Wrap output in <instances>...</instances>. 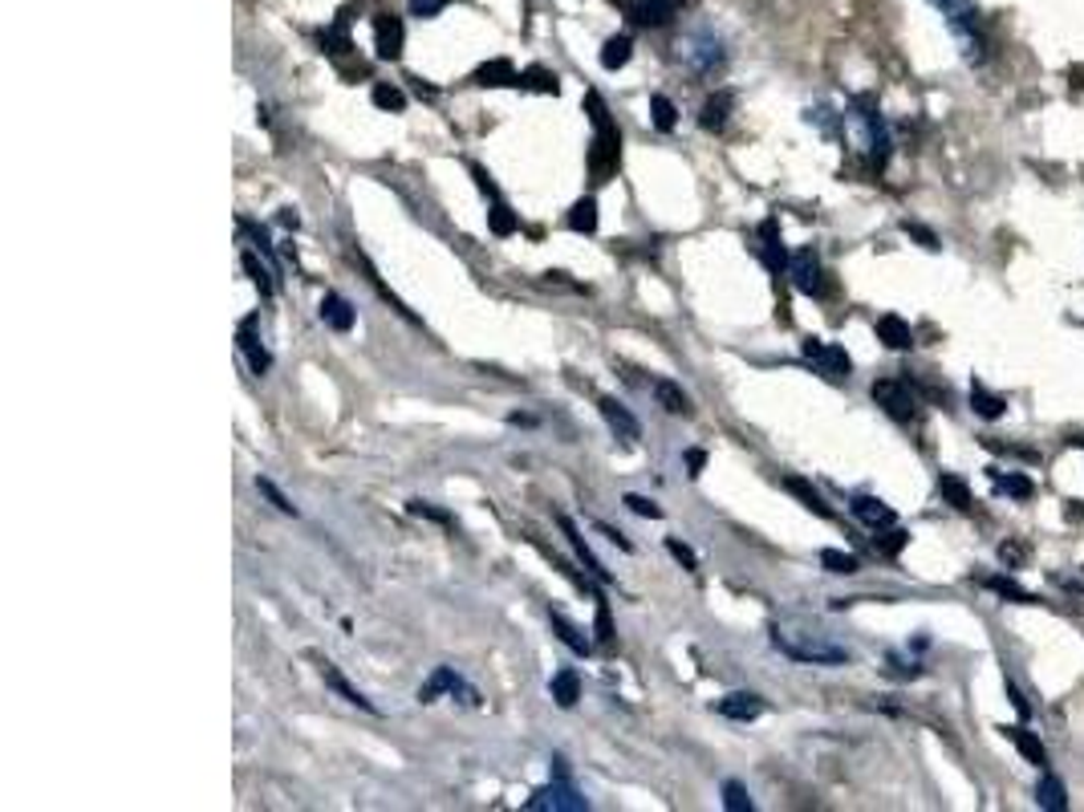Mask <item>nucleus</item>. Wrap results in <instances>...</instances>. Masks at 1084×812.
I'll return each instance as SVG.
<instances>
[{"label":"nucleus","mask_w":1084,"mask_h":812,"mask_svg":"<svg viewBox=\"0 0 1084 812\" xmlns=\"http://www.w3.org/2000/svg\"><path fill=\"white\" fill-rule=\"evenodd\" d=\"M674 58L683 61L691 73L707 78V73H715L719 66H723V61H728V54H723V42H719V33L695 30V33H686V37H679V45H674Z\"/></svg>","instance_id":"20e7f679"},{"label":"nucleus","mask_w":1084,"mask_h":812,"mask_svg":"<svg viewBox=\"0 0 1084 812\" xmlns=\"http://www.w3.org/2000/svg\"><path fill=\"white\" fill-rule=\"evenodd\" d=\"M873 402H877L889 419H898V423H910L914 407H918L914 395H910V386L898 383V378H882V383H873Z\"/></svg>","instance_id":"0eeeda50"},{"label":"nucleus","mask_w":1084,"mask_h":812,"mask_svg":"<svg viewBox=\"0 0 1084 812\" xmlns=\"http://www.w3.org/2000/svg\"><path fill=\"white\" fill-rule=\"evenodd\" d=\"M406 4H411L414 16H439L443 9L451 4V0H406Z\"/></svg>","instance_id":"3c124183"},{"label":"nucleus","mask_w":1084,"mask_h":812,"mask_svg":"<svg viewBox=\"0 0 1084 812\" xmlns=\"http://www.w3.org/2000/svg\"><path fill=\"white\" fill-rule=\"evenodd\" d=\"M1008 731V740L1020 748V755H1024L1027 764H1036V768H1048V748L1040 743V735L1036 731H1027V727H1003Z\"/></svg>","instance_id":"412c9836"},{"label":"nucleus","mask_w":1084,"mask_h":812,"mask_svg":"<svg viewBox=\"0 0 1084 812\" xmlns=\"http://www.w3.org/2000/svg\"><path fill=\"white\" fill-rule=\"evenodd\" d=\"M821 565H825L828 573H857L861 565H857V556L853 553H841V549H821Z\"/></svg>","instance_id":"58836bf2"},{"label":"nucleus","mask_w":1084,"mask_h":812,"mask_svg":"<svg viewBox=\"0 0 1084 812\" xmlns=\"http://www.w3.org/2000/svg\"><path fill=\"white\" fill-rule=\"evenodd\" d=\"M877 338H882L889 350H910V345H914V329L906 326L898 314H885L882 321H877Z\"/></svg>","instance_id":"393cba45"},{"label":"nucleus","mask_w":1084,"mask_h":812,"mask_svg":"<svg viewBox=\"0 0 1084 812\" xmlns=\"http://www.w3.org/2000/svg\"><path fill=\"white\" fill-rule=\"evenodd\" d=\"M731 106H735V94H731V90H719V94H711V98L703 102V110H699V127L703 130H723V127H728Z\"/></svg>","instance_id":"6ab92c4d"},{"label":"nucleus","mask_w":1084,"mask_h":812,"mask_svg":"<svg viewBox=\"0 0 1084 812\" xmlns=\"http://www.w3.org/2000/svg\"><path fill=\"white\" fill-rule=\"evenodd\" d=\"M236 345H240V354L248 357V370H252V374H269L272 357H269V350H264V345H260V338H257V317H248V321H240V333H236Z\"/></svg>","instance_id":"4468645a"},{"label":"nucleus","mask_w":1084,"mask_h":812,"mask_svg":"<svg viewBox=\"0 0 1084 812\" xmlns=\"http://www.w3.org/2000/svg\"><path fill=\"white\" fill-rule=\"evenodd\" d=\"M715 711L723 715V719H735V723H752L764 715V698L752 695V691H735V695H723L719 698V707Z\"/></svg>","instance_id":"2eb2a0df"},{"label":"nucleus","mask_w":1084,"mask_h":812,"mask_svg":"<svg viewBox=\"0 0 1084 812\" xmlns=\"http://www.w3.org/2000/svg\"><path fill=\"white\" fill-rule=\"evenodd\" d=\"M999 556H1003V565H1020V561H1024V549H1020V544H1003Z\"/></svg>","instance_id":"6e6d98bb"},{"label":"nucleus","mask_w":1084,"mask_h":812,"mask_svg":"<svg viewBox=\"0 0 1084 812\" xmlns=\"http://www.w3.org/2000/svg\"><path fill=\"white\" fill-rule=\"evenodd\" d=\"M626 508L634 516H646V520H662V508H658L655 499L638 496V492H629V496H626Z\"/></svg>","instance_id":"49530a36"},{"label":"nucleus","mask_w":1084,"mask_h":812,"mask_svg":"<svg viewBox=\"0 0 1084 812\" xmlns=\"http://www.w3.org/2000/svg\"><path fill=\"white\" fill-rule=\"evenodd\" d=\"M970 411L979 414V419H999V414H1003V399L975 383L970 386Z\"/></svg>","instance_id":"72a5a7b5"},{"label":"nucleus","mask_w":1084,"mask_h":812,"mask_svg":"<svg viewBox=\"0 0 1084 812\" xmlns=\"http://www.w3.org/2000/svg\"><path fill=\"white\" fill-rule=\"evenodd\" d=\"M703 468H707V451H699V447H695V451H686V475H691V480H699Z\"/></svg>","instance_id":"5fc2aeb1"},{"label":"nucleus","mask_w":1084,"mask_h":812,"mask_svg":"<svg viewBox=\"0 0 1084 812\" xmlns=\"http://www.w3.org/2000/svg\"><path fill=\"white\" fill-rule=\"evenodd\" d=\"M586 110L593 118V151H589V167L598 179H610V172L617 167V155H622V130L614 127V118L605 110L598 90L586 94Z\"/></svg>","instance_id":"f257e3e1"},{"label":"nucleus","mask_w":1084,"mask_h":812,"mask_svg":"<svg viewBox=\"0 0 1084 812\" xmlns=\"http://www.w3.org/2000/svg\"><path fill=\"white\" fill-rule=\"evenodd\" d=\"M788 276H792V285L804 293V297H825V269H821V257H816L813 248H804L792 257L788 264Z\"/></svg>","instance_id":"6e6552de"},{"label":"nucleus","mask_w":1084,"mask_h":812,"mask_svg":"<svg viewBox=\"0 0 1084 812\" xmlns=\"http://www.w3.org/2000/svg\"><path fill=\"white\" fill-rule=\"evenodd\" d=\"M402 42H406V30L394 13H378L374 16V54L382 61H399L402 58Z\"/></svg>","instance_id":"9d476101"},{"label":"nucleus","mask_w":1084,"mask_h":812,"mask_svg":"<svg viewBox=\"0 0 1084 812\" xmlns=\"http://www.w3.org/2000/svg\"><path fill=\"white\" fill-rule=\"evenodd\" d=\"M800 350H804V357H809V362H813V366L825 374V378H849V370H853V362H849V354H845L841 345L816 342V338H809V342L800 345Z\"/></svg>","instance_id":"1a4fd4ad"},{"label":"nucleus","mask_w":1084,"mask_h":812,"mask_svg":"<svg viewBox=\"0 0 1084 812\" xmlns=\"http://www.w3.org/2000/svg\"><path fill=\"white\" fill-rule=\"evenodd\" d=\"M1036 800H1040V809H1048V812H1064V809H1069V792H1064V784L1056 780L1052 772H1048V776L1040 780V788H1036Z\"/></svg>","instance_id":"c756f323"},{"label":"nucleus","mask_w":1084,"mask_h":812,"mask_svg":"<svg viewBox=\"0 0 1084 812\" xmlns=\"http://www.w3.org/2000/svg\"><path fill=\"white\" fill-rule=\"evenodd\" d=\"M281 224H285V228H297V224H301V215L293 212V208H285V212H281Z\"/></svg>","instance_id":"13d9d810"},{"label":"nucleus","mask_w":1084,"mask_h":812,"mask_svg":"<svg viewBox=\"0 0 1084 812\" xmlns=\"http://www.w3.org/2000/svg\"><path fill=\"white\" fill-rule=\"evenodd\" d=\"M902 228H906V236H914V240L922 244V248H930V252L939 248V236H934V232H930V228H922V224H910V220H906Z\"/></svg>","instance_id":"8fccbe9b"},{"label":"nucleus","mask_w":1084,"mask_h":812,"mask_svg":"<svg viewBox=\"0 0 1084 812\" xmlns=\"http://www.w3.org/2000/svg\"><path fill=\"white\" fill-rule=\"evenodd\" d=\"M679 9H683V0H638L629 16H634V25H643V30H658V25H667Z\"/></svg>","instance_id":"dca6fc26"},{"label":"nucleus","mask_w":1084,"mask_h":812,"mask_svg":"<svg viewBox=\"0 0 1084 812\" xmlns=\"http://www.w3.org/2000/svg\"><path fill=\"white\" fill-rule=\"evenodd\" d=\"M370 98H374V106H378V110H394V115H399V110H406V94H402L399 86H386V82H378V86L370 90Z\"/></svg>","instance_id":"e433bc0d"},{"label":"nucleus","mask_w":1084,"mask_h":812,"mask_svg":"<svg viewBox=\"0 0 1084 812\" xmlns=\"http://www.w3.org/2000/svg\"><path fill=\"white\" fill-rule=\"evenodd\" d=\"M561 532H565V537H569L573 553H577V561H581V565H586V573H589V577H598V581H610V573L601 569V561H598V556H593V549H589V541H586V537H581V532H577V525H573L569 516H561Z\"/></svg>","instance_id":"a211bd4d"},{"label":"nucleus","mask_w":1084,"mask_h":812,"mask_svg":"<svg viewBox=\"0 0 1084 812\" xmlns=\"http://www.w3.org/2000/svg\"><path fill=\"white\" fill-rule=\"evenodd\" d=\"M471 82H475V86H512V90H520L525 73H516L512 61L496 58V61H484L480 70L471 73Z\"/></svg>","instance_id":"f3484780"},{"label":"nucleus","mask_w":1084,"mask_h":812,"mask_svg":"<svg viewBox=\"0 0 1084 812\" xmlns=\"http://www.w3.org/2000/svg\"><path fill=\"white\" fill-rule=\"evenodd\" d=\"M987 589H995L999 598H1008V601H1036L1032 593H1027L1024 585H1015V581H1008V577H987Z\"/></svg>","instance_id":"c03bdc74"},{"label":"nucleus","mask_w":1084,"mask_h":812,"mask_svg":"<svg viewBox=\"0 0 1084 812\" xmlns=\"http://www.w3.org/2000/svg\"><path fill=\"white\" fill-rule=\"evenodd\" d=\"M1008 698H1012V707H1015V711H1020V715H1024V719H1027V715H1032V707H1027V698L1020 695L1015 686H1008Z\"/></svg>","instance_id":"4d7b16f0"},{"label":"nucleus","mask_w":1084,"mask_h":812,"mask_svg":"<svg viewBox=\"0 0 1084 812\" xmlns=\"http://www.w3.org/2000/svg\"><path fill=\"white\" fill-rule=\"evenodd\" d=\"M759 260H764V269L768 272H785L792 260H788V248H785V240H780V224L776 220H764L759 224Z\"/></svg>","instance_id":"9b49d317"},{"label":"nucleus","mask_w":1084,"mask_h":812,"mask_svg":"<svg viewBox=\"0 0 1084 812\" xmlns=\"http://www.w3.org/2000/svg\"><path fill=\"white\" fill-rule=\"evenodd\" d=\"M406 508H411L414 516H427V520H435V525H451V516L439 513V508H431V504H423V499H411Z\"/></svg>","instance_id":"864d4df0"},{"label":"nucleus","mask_w":1084,"mask_h":812,"mask_svg":"<svg viewBox=\"0 0 1084 812\" xmlns=\"http://www.w3.org/2000/svg\"><path fill=\"white\" fill-rule=\"evenodd\" d=\"M771 642L792 662H813V667H841V662H849V650L837 646V642H825L821 634H792L785 626H771Z\"/></svg>","instance_id":"f03ea898"},{"label":"nucleus","mask_w":1084,"mask_h":812,"mask_svg":"<svg viewBox=\"0 0 1084 812\" xmlns=\"http://www.w3.org/2000/svg\"><path fill=\"white\" fill-rule=\"evenodd\" d=\"M598 411H601V419L610 423V431H614L617 439H626V443L643 439V423H638V419H634V414H629L617 399H601Z\"/></svg>","instance_id":"f8f14e48"},{"label":"nucleus","mask_w":1084,"mask_h":812,"mask_svg":"<svg viewBox=\"0 0 1084 812\" xmlns=\"http://www.w3.org/2000/svg\"><path fill=\"white\" fill-rule=\"evenodd\" d=\"M549 626L557 629V638L565 642V646H569L573 655H589V650H593V646H589V638H586V634H581V629L573 626V622H569V617H565V613L549 610Z\"/></svg>","instance_id":"a878e982"},{"label":"nucleus","mask_w":1084,"mask_h":812,"mask_svg":"<svg viewBox=\"0 0 1084 812\" xmlns=\"http://www.w3.org/2000/svg\"><path fill=\"white\" fill-rule=\"evenodd\" d=\"M939 492H942V499H946V504H955L958 513H970V508H975V496H970V487L963 484L958 475H942Z\"/></svg>","instance_id":"2f4dec72"},{"label":"nucleus","mask_w":1084,"mask_h":812,"mask_svg":"<svg viewBox=\"0 0 1084 812\" xmlns=\"http://www.w3.org/2000/svg\"><path fill=\"white\" fill-rule=\"evenodd\" d=\"M321 321H326L333 333H350V329H354V305L345 297H338V293H326V301H321Z\"/></svg>","instance_id":"aec40b11"},{"label":"nucleus","mask_w":1084,"mask_h":812,"mask_svg":"<svg viewBox=\"0 0 1084 812\" xmlns=\"http://www.w3.org/2000/svg\"><path fill=\"white\" fill-rule=\"evenodd\" d=\"M443 691H447V695H468L471 703H480V698H475V691H471V686H463V679H459L451 667H439L435 674H431L427 686H419V703H435Z\"/></svg>","instance_id":"ddd939ff"},{"label":"nucleus","mask_w":1084,"mask_h":812,"mask_svg":"<svg viewBox=\"0 0 1084 812\" xmlns=\"http://www.w3.org/2000/svg\"><path fill=\"white\" fill-rule=\"evenodd\" d=\"M240 264H244V272H248V276H252V285H257L260 293H264V297H272V289H276V285H272V272L264 269V264H260V260L252 257V252H244V260H240Z\"/></svg>","instance_id":"ea45409f"},{"label":"nucleus","mask_w":1084,"mask_h":812,"mask_svg":"<svg viewBox=\"0 0 1084 812\" xmlns=\"http://www.w3.org/2000/svg\"><path fill=\"white\" fill-rule=\"evenodd\" d=\"M655 399L667 414H691V399L683 395V386L671 383V378H658L655 383Z\"/></svg>","instance_id":"bb28decb"},{"label":"nucleus","mask_w":1084,"mask_h":812,"mask_svg":"<svg viewBox=\"0 0 1084 812\" xmlns=\"http://www.w3.org/2000/svg\"><path fill=\"white\" fill-rule=\"evenodd\" d=\"M785 487L800 499V504H804V508H809V513H816L821 520H833V508H828L825 496H821L809 480H800V475H785Z\"/></svg>","instance_id":"5701e85b"},{"label":"nucleus","mask_w":1084,"mask_h":812,"mask_svg":"<svg viewBox=\"0 0 1084 812\" xmlns=\"http://www.w3.org/2000/svg\"><path fill=\"white\" fill-rule=\"evenodd\" d=\"M487 228H492V236H512L516 228H520V220L512 215V208L504 200H492V212H487Z\"/></svg>","instance_id":"473e14b6"},{"label":"nucleus","mask_w":1084,"mask_h":812,"mask_svg":"<svg viewBox=\"0 0 1084 812\" xmlns=\"http://www.w3.org/2000/svg\"><path fill=\"white\" fill-rule=\"evenodd\" d=\"M667 553H671L674 561H679V565H683V569H691V573L699 569V556L691 553V549H686L683 541H674V537H671V541H667Z\"/></svg>","instance_id":"09e8293b"},{"label":"nucleus","mask_w":1084,"mask_h":812,"mask_svg":"<svg viewBox=\"0 0 1084 812\" xmlns=\"http://www.w3.org/2000/svg\"><path fill=\"white\" fill-rule=\"evenodd\" d=\"M991 480H995V487H999V492H1008V496H1020V499L1032 496V480H1027V475H1020V471H1015V475H1003V471L991 468Z\"/></svg>","instance_id":"4c0bfd02"},{"label":"nucleus","mask_w":1084,"mask_h":812,"mask_svg":"<svg viewBox=\"0 0 1084 812\" xmlns=\"http://www.w3.org/2000/svg\"><path fill=\"white\" fill-rule=\"evenodd\" d=\"M549 695L557 698V707H577V698H581V679H577V670H557L553 683H549Z\"/></svg>","instance_id":"cd10ccee"},{"label":"nucleus","mask_w":1084,"mask_h":812,"mask_svg":"<svg viewBox=\"0 0 1084 812\" xmlns=\"http://www.w3.org/2000/svg\"><path fill=\"white\" fill-rule=\"evenodd\" d=\"M528 812H541V809H553V812H581V809H589V800L573 788V780L569 776H553V784L549 788H541V792H532L528 797V804H525Z\"/></svg>","instance_id":"423d86ee"},{"label":"nucleus","mask_w":1084,"mask_h":812,"mask_svg":"<svg viewBox=\"0 0 1084 812\" xmlns=\"http://www.w3.org/2000/svg\"><path fill=\"white\" fill-rule=\"evenodd\" d=\"M240 228L248 232V236H252V240H257V252H260V257H264V260H272V264H276V252H272V240H269V232H264V228H257V224H252V220H240Z\"/></svg>","instance_id":"de8ad7c7"},{"label":"nucleus","mask_w":1084,"mask_h":812,"mask_svg":"<svg viewBox=\"0 0 1084 812\" xmlns=\"http://www.w3.org/2000/svg\"><path fill=\"white\" fill-rule=\"evenodd\" d=\"M471 175H475V187H480V191H484L487 200H499V187L492 184V175H487L484 167H480V163H471Z\"/></svg>","instance_id":"603ef678"},{"label":"nucleus","mask_w":1084,"mask_h":812,"mask_svg":"<svg viewBox=\"0 0 1084 812\" xmlns=\"http://www.w3.org/2000/svg\"><path fill=\"white\" fill-rule=\"evenodd\" d=\"M650 118H655V127L662 130V134H671V130L679 127V110H674V102L667 98V94H655V98H650Z\"/></svg>","instance_id":"f704fd0d"},{"label":"nucleus","mask_w":1084,"mask_h":812,"mask_svg":"<svg viewBox=\"0 0 1084 812\" xmlns=\"http://www.w3.org/2000/svg\"><path fill=\"white\" fill-rule=\"evenodd\" d=\"M853 516H857V520H865L870 528L894 525V508H889L885 499H877V496H857L853 499Z\"/></svg>","instance_id":"b1692460"},{"label":"nucleus","mask_w":1084,"mask_h":812,"mask_svg":"<svg viewBox=\"0 0 1084 812\" xmlns=\"http://www.w3.org/2000/svg\"><path fill=\"white\" fill-rule=\"evenodd\" d=\"M593 629H598V642L601 646H614V617H610V601L598 593V617H593Z\"/></svg>","instance_id":"79ce46f5"},{"label":"nucleus","mask_w":1084,"mask_h":812,"mask_svg":"<svg viewBox=\"0 0 1084 812\" xmlns=\"http://www.w3.org/2000/svg\"><path fill=\"white\" fill-rule=\"evenodd\" d=\"M321 679H326V683L333 686V691H338V695H342L345 703H354V707H362V711L378 715V707H374L370 698L362 695V691H357V686H350V683H345V674H342V670H338V667H333V662H321Z\"/></svg>","instance_id":"4be33fe9"},{"label":"nucleus","mask_w":1084,"mask_h":812,"mask_svg":"<svg viewBox=\"0 0 1084 812\" xmlns=\"http://www.w3.org/2000/svg\"><path fill=\"white\" fill-rule=\"evenodd\" d=\"M629 58H634V42H629L626 33L610 37V42H605V49H601V66H605V70H622Z\"/></svg>","instance_id":"7c9ffc66"},{"label":"nucleus","mask_w":1084,"mask_h":812,"mask_svg":"<svg viewBox=\"0 0 1084 812\" xmlns=\"http://www.w3.org/2000/svg\"><path fill=\"white\" fill-rule=\"evenodd\" d=\"M520 86H525V90H541V94H561V78H557V73H549V70H528Z\"/></svg>","instance_id":"37998d69"},{"label":"nucleus","mask_w":1084,"mask_h":812,"mask_svg":"<svg viewBox=\"0 0 1084 812\" xmlns=\"http://www.w3.org/2000/svg\"><path fill=\"white\" fill-rule=\"evenodd\" d=\"M849 115H853V122H861V130H865V146H870L873 167H885V158H889V130H885L873 98H857Z\"/></svg>","instance_id":"39448f33"},{"label":"nucleus","mask_w":1084,"mask_h":812,"mask_svg":"<svg viewBox=\"0 0 1084 812\" xmlns=\"http://www.w3.org/2000/svg\"><path fill=\"white\" fill-rule=\"evenodd\" d=\"M906 544H910V532H906V528H889V532L877 537V549H882L885 556H898Z\"/></svg>","instance_id":"a18cd8bd"},{"label":"nucleus","mask_w":1084,"mask_h":812,"mask_svg":"<svg viewBox=\"0 0 1084 812\" xmlns=\"http://www.w3.org/2000/svg\"><path fill=\"white\" fill-rule=\"evenodd\" d=\"M569 228L581 232V236H593V232H598V200H593V196H586V200L573 203Z\"/></svg>","instance_id":"c85d7f7f"},{"label":"nucleus","mask_w":1084,"mask_h":812,"mask_svg":"<svg viewBox=\"0 0 1084 812\" xmlns=\"http://www.w3.org/2000/svg\"><path fill=\"white\" fill-rule=\"evenodd\" d=\"M723 809L728 812H752L756 809V800H752V792H747L740 780H728L723 784Z\"/></svg>","instance_id":"c9c22d12"},{"label":"nucleus","mask_w":1084,"mask_h":812,"mask_svg":"<svg viewBox=\"0 0 1084 812\" xmlns=\"http://www.w3.org/2000/svg\"><path fill=\"white\" fill-rule=\"evenodd\" d=\"M257 487H260V496L269 499V504H272V508H276V513L297 516V504H293V499H288L285 492H281V487L272 484V480H257Z\"/></svg>","instance_id":"a19ab883"},{"label":"nucleus","mask_w":1084,"mask_h":812,"mask_svg":"<svg viewBox=\"0 0 1084 812\" xmlns=\"http://www.w3.org/2000/svg\"><path fill=\"white\" fill-rule=\"evenodd\" d=\"M930 4L946 16V25H951V33L958 37L967 61H983L987 58V42H983V33H979L983 30V16H979V9H975V0H930Z\"/></svg>","instance_id":"7ed1b4c3"}]
</instances>
